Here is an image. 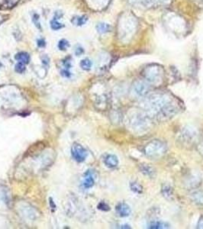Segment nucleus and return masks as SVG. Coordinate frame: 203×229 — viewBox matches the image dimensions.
Here are the masks:
<instances>
[{"label":"nucleus","mask_w":203,"mask_h":229,"mask_svg":"<svg viewBox=\"0 0 203 229\" xmlns=\"http://www.w3.org/2000/svg\"><path fill=\"white\" fill-rule=\"evenodd\" d=\"M177 101L167 93H157L144 99L141 107L150 118L155 117L159 121H166L179 112Z\"/></svg>","instance_id":"nucleus-1"},{"label":"nucleus","mask_w":203,"mask_h":229,"mask_svg":"<svg viewBox=\"0 0 203 229\" xmlns=\"http://www.w3.org/2000/svg\"><path fill=\"white\" fill-rule=\"evenodd\" d=\"M167 151V146L160 140H152L144 146V154L146 157L151 159H157L163 157Z\"/></svg>","instance_id":"nucleus-2"},{"label":"nucleus","mask_w":203,"mask_h":229,"mask_svg":"<svg viewBox=\"0 0 203 229\" xmlns=\"http://www.w3.org/2000/svg\"><path fill=\"white\" fill-rule=\"evenodd\" d=\"M150 118L147 114L136 113L130 118L131 127L136 132H144L150 128Z\"/></svg>","instance_id":"nucleus-3"},{"label":"nucleus","mask_w":203,"mask_h":229,"mask_svg":"<svg viewBox=\"0 0 203 229\" xmlns=\"http://www.w3.org/2000/svg\"><path fill=\"white\" fill-rule=\"evenodd\" d=\"M143 75L149 84L157 85L163 79V69L157 65L149 66L144 69Z\"/></svg>","instance_id":"nucleus-4"},{"label":"nucleus","mask_w":203,"mask_h":229,"mask_svg":"<svg viewBox=\"0 0 203 229\" xmlns=\"http://www.w3.org/2000/svg\"><path fill=\"white\" fill-rule=\"evenodd\" d=\"M150 84L144 80H137L132 86L133 93L138 97H144L150 92Z\"/></svg>","instance_id":"nucleus-5"},{"label":"nucleus","mask_w":203,"mask_h":229,"mask_svg":"<svg viewBox=\"0 0 203 229\" xmlns=\"http://www.w3.org/2000/svg\"><path fill=\"white\" fill-rule=\"evenodd\" d=\"M71 154L73 158L76 162L82 163L87 157L88 151L80 144L74 143L71 148Z\"/></svg>","instance_id":"nucleus-6"},{"label":"nucleus","mask_w":203,"mask_h":229,"mask_svg":"<svg viewBox=\"0 0 203 229\" xmlns=\"http://www.w3.org/2000/svg\"><path fill=\"white\" fill-rule=\"evenodd\" d=\"M202 183V177L201 175L199 173L193 172L189 174L185 178L184 181V185L187 189H196L199 187Z\"/></svg>","instance_id":"nucleus-7"},{"label":"nucleus","mask_w":203,"mask_h":229,"mask_svg":"<svg viewBox=\"0 0 203 229\" xmlns=\"http://www.w3.org/2000/svg\"><path fill=\"white\" fill-rule=\"evenodd\" d=\"M179 137L182 142L185 144H190L194 141L195 138L197 137V132L193 128L185 127L182 130Z\"/></svg>","instance_id":"nucleus-8"},{"label":"nucleus","mask_w":203,"mask_h":229,"mask_svg":"<svg viewBox=\"0 0 203 229\" xmlns=\"http://www.w3.org/2000/svg\"><path fill=\"white\" fill-rule=\"evenodd\" d=\"M95 183V179H94L93 173L92 170H87L84 174V178L83 180V186L85 189H89L92 187Z\"/></svg>","instance_id":"nucleus-9"},{"label":"nucleus","mask_w":203,"mask_h":229,"mask_svg":"<svg viewBox=\"0 0 203 229\" xmlns=\"http://www.w3.org/2000/svg\"><path fill=\"white\" fill-rule=\"evenodd\" d=\"M116 212L120 217H127L131 214V208L127 203H120L116 206Z\"/></svg>","instance_id":"nucleus-10"},{"label":"nucleus","mask_w":203,"mask_h":229,"mask_svg":"<svg viewBox=\"0 0 203 229\" xmlns=\"http://www.w3.org/2000/svg\"><path fill=\"white\" fill-rule=\"evenodd\" d=\"M189 198L193 203L203 206V190H196L191 192Z\"/></svg>","instance_id":"nucleus-11"},{"label":"nucleus","mask_w":203,"mask_h":229,"mask_svg":"<svg viewBox=\"0 0 203 229\" xmlns=\"http://www.w3.org/2000/svg\"><path fill=\"white\" fill-rule=\"evenodd\" d=\"M105 166L109 168H115L119 165V159L114 154H108L104 159Z\"/></svg>","instance_id":"nucleus-12"},{"label":"nucleus","mask_w":203,"mask_h":229,"mask_svg":"<svg viewBox=\"0 0 203 229\" xmlns=\"http://www.w3.org/2000/svg\"><path fill=\"white\" fill-rule=\"evenodd\" d=\"M140 171L145 176H149V177H153L155 175V170L150 167L149 164H143L139 166Z\"/></svg>","instance_id":"nucleus-13"},{"label":"nucleus","mask_w":203,"mask_h":229,"mask_svg":"<svg viewBox=\"0 0 203 229\" xmlns=\"http://www.w3.org/2000/svg\"><path fill=\"white\" fill-rule=\"evenodd\" d=\"M169 228V224L163 221H153L148 225V228L150 229H164Z\"/></svg>","instance_id":"nucleus-14"},{"label":"nucleus","mask_w":203,"mask_h":229,"mask_svg":"<svg viewBox=\"0 0 203 229\" xmlns=\"http://www.w3.org/2000/svg\"><path fill=\"white\" fill-rule=\"evenodd\" d=\"M15 58L18 62L23 63V64H27L30 61V56L26 52H19L15 56Z\"/></svg>","instance_id":"nucleus-15"},{"label":"nucleus","mask_w":203,"mask_h":229,"mask_svg":"<svg viewBox=\"0 0 203 229\" xmlns=\"http://www.w3.org/2000/svg\"><path fill=\"white\" fill-rule=\"evenodd\" d=\"M96 30L100 34H105L111 31V25L108 23L100 22L96 25Z\"/></svg>","instance_id":"nucleus-16"},{"label":"nucleus","mask_w":203,"mask_h":229,"mask_svg":"<svg viewBox=\"0 0 203 229\" xmlns=\"http://www.w3.org/2000/svg\"><path fill=\"white\" fill-rule=\"evenodd\" d=\"M162 194L165 198L169 199L172 198L173 195H174V189L169 185H164L162 187Z\"/></svg>","instance_id":"nucleus-17"},{"label":"nucleus","mask_w":203,"mask_h":229,"mask_svg":"<svg viewBox=\"0 0 203 229\" xmlns=\"http://www.w3.org/2000/svg\"><path fill=\"white\" fill-rule=\"evenodd\" d=\"M88 21V17L87 16H76L72 19V23L73 25H76V26H82V25H85L86 23V22Z\"/></svg>","instance_id":"nucleus-18"},{"label":"nucleus","mask_w":203,"mask_h":229,"mask_svg":"<svg viewBox=\"0 0 203 229\" xmlns=\"http://www.w3.org/2000/svg\"><path fill=\"white\" fill-rule=\"evenodd\" d=\"M80 67L83 69H84V70H89L91 69V67H92V63L89 58H85V59L82 60L80 61Z\"/></svg>","instance_id":"nucleus-19"},{"label":"nucleus","mask_w":203,"mask_h":229,"mask_svg":"<svg viewBox=\"0 0 203 229\" xmlns=\"http://www.w3.org/2000/svg\"><path fill=\"white\" fill-rule=\"evenodd\" d=\"M130 188L134 192L138 194H141L143 192V188L139 183H136V182H132L130 183Z\"/></svg>","instance_id":"nucleus-20"},{"label":"nucleus","mask_w":203,"mask_h":229,"mask_svg":"<svg viewBox=\"0 0 203 229\" xmlns=\"http://www.w3.org/2000/svg\"><path fill=\"white\" fill-rule=\"evenodd\" d=\"M51 27L52 29L57 31V30L61 29V28L64 27V25H63V24H61L60 22H58L57 20L55 19V18H53V19L51 22Z\"/></svg>","instance_id":"nucleus-21"},{"label":"nucleus","mask_w":203,"mask_h":229,"mask_svg":"<svg viewBox=\"0 0 203 229\" xmlns=\"http://www.w3.org/2000/svg\"><path fill=\"white\" fill-rule=\"evenodd\" d=\"M70 44H69L68 41L65 40V39H61L58 43V48L61 50H65L67 47H69Z\"/></svg>","instance_id":"nucleus-22"},{"label":"nucleus","mask_w":203,"mask_h":229,"mask_svg":"<svg viewBox=\"0 0 203 229\" xmlns=\"http://www.w3.org/2000/svg\"><path fill=\"white\" fill-rule=\"evenodd\" d=\"M5 3L3 6H5L4 9H10V8L14 7L18 2L15 1V0H4Z\"/></svg>","instance_id":"nucleus-23"},{"label":"nucleus","mask_w":203,"mask_h":229,"mask_svg":"<svg viewBox=\"0 0 203 229\" xmlns=\"http://www.w3.org/2000/svg\"><path fill=\"white\" fill-rule=\"evenodd\" d=\"M15 70L18 73H22L25 70V64L21 62H18V64H16V65L15 66Z\"/></svg>","instance_id":"nucleus-24"},{"label":"nucleus","mask_w":203,"mask_h":229,"mask_svg":"<svg viewBox=\"0 0 203 229\" xmlns=\"http://www.w3.org/2000/svg\"><path fill=\"white\" fill-rule=\"evenodd\" d=\"M97 208H98L100 210H102V211H107L110 210L109 206H108L107 203H104V202L100 203V204L98 205V206H97Z\"/></svg>","instance_id":"nucleus-25"},{"label":"nucleus","mask_w":203,"mask_h":229,"mask_svg":"<svg viewBox=\"0 0 203 229\" xmlns=\"http://www.w3.org/2000/svg\"><path fill=\"white\" fill-rule=\"evenodd\" d=\"M33 22L35 24L36 26L38 28H40V22H39V15L37 14H34L33 15Z\"/></svg>","instance_id":"nucleus-26"},{"label":"nucleus","mask_w":203,"mask_h":229,"mask_svg":"<svg viewBox=\"0 0 203 229\" xmlns=\"http://www.w3.org/2000/svg\"><path fill=\"white\" fill-rule=\"evenodd\" d=\"M37 45L39 47H45L46 45V42L44 39H38L37 41Z\"/></svg>","instance_id":"nucleus-27"},{"label":"nucleus","mask_w":203,"mask_h":229,"mask_svg":"<svg viewBox=\"0 0 203 229\" xmlns=\"http://www.w3.org/2000/svg\"><path fill=\"white\" fill-rule=\"evenodd\" d=\"M83 52H84V50H83V47H76V50H75V53H76V55H77V56L81 55L82 53H83Z\"/></svg>","instance_id":"nucleus-28"},{"label":"nucleus","mask_w":203,"mask_h":229,"mask_svg":"<svg viewBox=\"0 0 203 229\" xmlns=\"http://www.w3.org/2000/svg\"><path fill=\"white\" fill-rule=\"evenodd\" d=\"M196 228H203V216L200 217V219H199V222H198V224H197V227H196Z\"/></svg>","instance_id":"nucleus-29"},{"label":"nucleus","mask_w":203,"mask_h":229,"mask_svg":"<svg viewBox=\"0 0 203 229\" xmlns=\"http://www.w3.org/2000/svg\"><path fill=\"white\" fill-rule=\"evenodd\" d=\"M61 75L64 76V77H70V73L69 72L67 69H64V70L61 71Z\"/></svg>","instance_id":"nucleus-30"},{"label":"nucleus","mask_w":203,"mask_h":229,"mask_svg":"<svg viewBox=\"0 0 203 229\" xmlns=\"http://www.w3.org/2000/svg\"><path fill=\"white\" fill-rule=\"evenodd\" d=\"M0 66H2V64H1V63H0Z\"/></svg>","instance_id":"nucleus-31"}]
</instances>
